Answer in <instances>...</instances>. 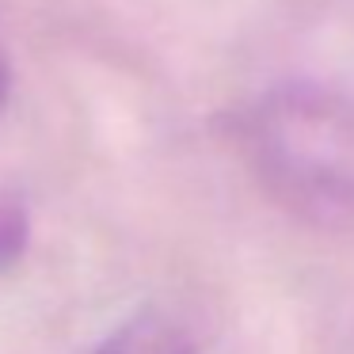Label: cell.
<instances>
[{"label":"cell","instance_id":"obj_3","mask_svg":"<svg viewBox=\"0 0 354 354\" xmlns=\"http://www.w3.org/2000/svg\"><path fill=\"white\" fill-rule=\"evenodd\" d=\"M27 240H31V217H27L24 202L0 198V274L24 259Z\"/></svg>","mask_w":354,"mask_h":354},{"label":"cell","instance_id":"obj_2","mask_svg":"<svg viewBox=\"0 0 354 354\" xmlns=\"http://www.w3.org/2000/svg\"><path fill=\"white\" fill-rule=\"evenodd\" d=\"M95 354H194V339L183 324L149 308L111 331Z\"/></svg>","mask_w":354,"mask_h":354},{"label":"cell","instance_id":"obj_4","mask_svg":"<svg viewBox=\"0 0 354 354\" xmlns=\"http://www.w3.org/2000/svg\"><path fill=\"white\" fill-rule=\"evenodd\" d=\"M8 95H12V69H8V57L0 54V111L8 107Z\"/></svg>","mask_w":354,"mask_h":354},{"label":"cell","instance_id":"obj_1","mask_svg":"<svg viewBox=\"0 0 354 354\" xmlns=\"http://www.w3.org/2000/svg\"><path fill=\"white\" fill-rule=\"evenodd\" d=\"M259 191L316 232H354V100L313 84L274 88L229 115Z\"/></svg>","mask_w":354,"mask_h":354}]
</instances>
